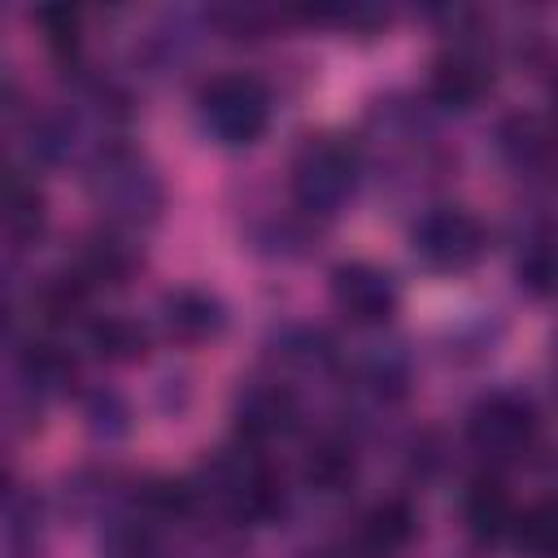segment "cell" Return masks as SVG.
<instances>
[{"mask_svg": "<svg viewBox=\"0 0 558 558\" xmlns=\"http://www.w3.org/2000/svg\"><path fill=\"white\" fill-rule=\"evenodd\" d=\"M192 501L214 510L227 523H262L279 510V475L253 445H222L187 484Z\"/></svg>", "mask_w": 558, "mask_h": 558, "instance_id": "1", "label": "cell"}, {"mask_svg": "<svg viewBox=\"0 0 558 558\" xmlns=\"http://www.w3.org/2000/svg\"><path fill=\"white\" fill-rule=\"evenodd\" d=\"M87 196L109 222H122V227H148L166 209V183L157 166L126 144H109L92 157Z\"/></svg>", "mask_w": 558, "mask_h": 558, "instance_id": "2", "label": "cell"}, {"mask_svg": "<svg viewBox=\"0 0 558 558\" xmlns=\"http://www.w3.org/2000/svg\"><path fill=\"white\" fill-rule=\"evenodd\" d=\"M357 179H362L357 148L331 131L305 135V144L292 153V166H288V187H292L296 209L318 214V218L340 214L349 196L357 192Z\"/></svg>", "mask_w": 558, "mask_h": 558, "instance_id": "3", "label": "cell"}, {"mask_svg": "<svg viewBox=\"0 0 558 558\" xmlns=\"http://www.w3.org/2000/svg\"><path fill=\"white\" fill-rule=\"evenodd\" d=\"M196 113H201V126L218 144L244 148V144H257L270 126V92L257 74L222 70L201 87Z\"/></svg>", "mask_w": 558, "mask_h": 558, "instance_id": "4", "label": "cell"}, {"mask_svg": "<svg viewBox=\"0 0 558 558\" xmlns=\"http://www.w3.org/2000/svg\"><path fill=\"white\" fill-rule=\"evenodd\" d=\"M410 248L427 270L458 275L488 253V227L466 205H432L410 227Z\"/></svg>", "mask_w": 558, "mask_h": 558, "instance_id": "5", "label": "cell"}, {"mask_svg": "<svg viewBox=\"0 0 558 558\" xmlns=\"http://www.w3.org/2000/svg\"><path fill=\"white\" fill-rule=\"evenodd\" d=\"M541 436L536 405L523 392H488L466 414V440L488 462H519Z\"/></svg>", "mask_w": 558, "mask_h": 558, "instance_id": "6", "label": "cell"}, {"mask_svg": "<svg viewBox=\"0 0 558 558\" xmlns=\"http://www.w3.org/2000/svg\"><path fill=\"white\" fill-rule=\"evenodd\" d=\"M331 305L357 327H384L401 305V288L384 266L353 257L331 270Z\"/></svg>", "mask_w": 558, "mask_h": 558, "instance_id": "7", "label": "cell"}, {"mask_svg": "<svg viewBox=\"0 0 558 558\" xmlns=\"http://www.w3.org/2000/svg\"><path fill=\"white\" fill-rule=\"evenodd\" d=\"M235 418H240V432L248 436V445H257V440H270V436L292 432L296 418H301V405H296V397H292L288 384L257 379V384H244L240 388Z\"/></svg>", "mask_w": 558, "mask_h": 558, "instance_id": "8", "label": "cell"}, {"mask_svg": "<svg viewBox=\"0 0 558 558\" xmlns=\"http://www.w3.org/2000/svg\"><path fill=\"white\" fill-rule=\"evenodd\" d=\"M514 514H519V506H514L510 488H506L497 475L471 480V488H466V497H462V519H466V532H471L480 545L510 541Z\"/></svg>", "mask_w": 558, "mask_h": 558, "instance_id": "9", "label": "cell"}, {"mask_svg": "<svg viewBox=\"0 0 558 558\" xmlns=\"http://www.w3.org/2000/svg\"><path fill=\"white\" fill-rule=\"evenodd\" d=\"M493 87V65L471 52V48H453L436 61L432 70V96L449 109H471L484 100V92Z\"/></svg>", "mask_w": 558, "mask_h": 558, "instance_id": "10", "label": "cell"}, {"mask_svg": "<svg viewBox=\"0 0 558 558\" xmlns=\"http://www.w3.org/2000/svg\"><path fill=\"white\" fill-rule=\"evenodd\" d=\"M44 218H48L44 187L26 170L0 161V231L9 240H31L44 231Z\"/></svg>", "mask_w": 558, "mask_h": 558, "instance_id": "11", "label": "cell"}, {"mask_svg": "<svg viewBox=\"0 0 558 558\" xmlns=\"http://www.w3.org/2000/svg\"><path fill=\"white\" fill-rule=\"evenodd\" d=\"M497 144H501L506 161L519 174H545L549 170L554 144H549V126H545L541 113H514V118H506Z\"/></svg>", "mask_w": 558, "mask_h": 558, "instance_id": "12", "label": "cell"}, {"mask_svg": "<svg viewBox=\"0 0 558 558\" xmlns=\"http://www.w3.org/2000/svg\"><path fill=\"white\" fill-rule=\"evenodd\" d=\"M222 323H227L222 301H218V296H209V292L183 288V292L166 296V327H170V336H174V340H187V344L209 340V336H218V331H222Z\"/></svg>", "mask_w": 558, "mask_h": 558, "instance_id": "13", "label": "cell"}, {"mask_svg": "<svg viewBox=\"0 0 558 558\" xmlns=\"http://www.w3.org/2000/svg\"><path fill=\"white\" fill-rule=\"evenodd\" d=\"M92 344H96V353H105L113 362H135L148 349V331L126 314H105L92 327Z\"/></svg>", "mask_w": 558, "mask_h": 558, "instance_id": "14", "label": "cell"}, {"mask_svg": "<svg viewBox=\"0 0 558 558\" xmlns=\"http://www.w3.org/2000/svg\"><path fill=\"white\" fill-rule=\"evenodd\" d=\"M510 541L527 558H549L554 554V506L549 501H536V506L519 510L514 514V527H510Z\"/></svg>", "mask_w": 558, "mask_h": 558, "instance_id": "15", "label": "cell"}, {"mask_svg": "<svg viewBox=\"0 0 558 558\" xmlns=\"http://www.w3.org/2000/svg\"><path fill=\"white\" fill-rule=\"evenodd\" d=\"M549 279H554V253H549V231L541 227L536 235H527L523 257H519V283L532 296H549Z\"/></svg>", "mask_w": 558, "mask_h": 558, "instance_id": "16", "label": "cell"}, {"mask_svg": "<svg viewBox=\"0 0 558 558\" xmlns=\"http://www.w3.org/2000/svg\"><path fill=\"white\" fill-rule=\"evenodd\" d=\"M366 536H371L375 549H392V545H401V541L410 536V514H405L401 506H379V510L371 514Z\"/></svg>", "mask_w": 558, "mask_h": 558, "instance_id": "17", "label": "cell"}, {"mask_svg": "<svg viewBox=\"0 0 558 558\" xmlns=\"http://www.w3.org/2000/svg\"><path fill=\"white\" fill-rule=\"evenodd\" d=\"M318 558H353V554H318Z\"/></svg>", "mask_w": 558, "mask_h": 558, "instance_id": "18", "label": "cell"}]
</instances>
